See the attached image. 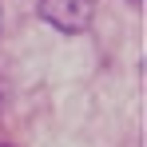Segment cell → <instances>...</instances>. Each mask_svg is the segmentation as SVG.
<instances>
[{
    "label": "cell",
    "mask_w": 147,
    "mask_h": 147,
    "mask_svg": "<svg viewBox=\"0 0 147 147\" xmlns=\"http://www.w3.org/2000/svg\"><path fill=\"white\" fill-rule=\"evenodd\" d=\"M96 0H40V16L60 32H84L92 24Z\"/></svg>",
    "instance_id": "1"
},
{
    "label": "cell",
    "mask_w": 147,
    "mask_h": 147,
    "mask_svg": "<svg viewBox=\"0 0 147 147\" xmlns=\"http://www.w3.org/2000/svg\"><path fill=\"white\" fill-rule=\"evenodd\" d=\"M131 4H135V8H139V4H143V0H131Z\"/></svg>",
    "instance_id": "2"
}]
</instances>
